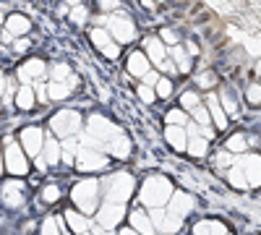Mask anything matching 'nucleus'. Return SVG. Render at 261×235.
<instances>
[{"label": "nucleus", "mask_w": 261, "mask_h": 235, "mask_svg": "<svg viewBox=\"0 0 261 235\" xmlns=\"http://www.w3.org/2000/svg\"><path fill=\"white\" fill-rule=\"evenodd\" d=\"M172 183H170V178H165V175H149L146 180H144V186H141V194H139V199H141V204H146L149 209H162L170 199H172Z\"/></svg>", "instance_id": "obj_1"}, {"label": "nucleus", "mask_w": 261, "mask_h": 235, "mask_svg": "<svg viewBox=\"0 0 261 235\" xmlns=\"http://www.w3.org/2000/svg\"><path fill=\"white\" fill-rule=\"evenodd\" d=\"M97 196H99V183H97L94 178L81 180V183H76V186L71 188V199H73V204L79 206L81 215H92V212L99 209V206H97Z\"/></svg>", "instance_id": "obj_2"}, {"label": "nucleus", "mask_w": 261, "mask_h": 235, "mask_svg": "<svg viewBox=\"0 0 261 235\" xmlns=\"http://www.w3.org/2000/svg\"><path fill=\"white\" fill-rule=\"evenodd\" d=\"M107 32H110L113 42H118V45H130L136 39V24L125 13H113L110 21H107Z\"/></svg>", "instance_id": "obj_3"}, {"label": "nucleus", "mask_w": 261, "mask_h": 235, "mask_svg": "<svg viewBox=\"0 0 261 235\" xmlns=\"http://www.w3.org/2000/svg\"><path fill=\"white\" fill-rule=\"evenodd\" d=\"M134 186H136V180L130 173L120 170V173L110 175V180H107V201H118V204L128 201L134 196Z\"/></svg>", "instance_id": "obj_4"}, {"label": "nucleus", "mask_w": 261, "mask_h": 235, "mask_svg": "<svg viewBox=\"0 0 261 235\" xmlns=\"http://www.w3.org/2000/svg\"><path fill=\"white\" fill-rule=\"evenodd\" d=\"M50 131L55 136H73L81 131V113L79 110H60L50 118Z\"/></svg>", "instance_id": "obj_5"}, {"label": "nucleus", "mask_w": 261, "mask_h": 235, "mask_svg": "<svg viewBox=\"0 0 261 235\" xmlns=\"http://www.w3.org/2000/svg\"><path fill=\"white\" fill-rule=\"evenodd\" d=\"M6 170L11 175H27L29 173V165H27V152L21 149L18 141H13L11 136L6 139Z\"/></svg>", "instance_id": "obj_6"}, {"label": "nucleus", "mask_w": 261, "mask_h": 235, "mask_svg": "<svg viewBox=\"0 0 261 235\" xmlns=\"http://www.w3.org/2000/svg\"><path fill=\"white\" fill-rule=\"evenodd\" d=\"M107 165H110V160H107L102 152H97V149H79V162L76 167L81 170V173H102V170H107Z\"/></svg>", "instance_id": "obj_7"}, {"label": "nucleus", "mask_w": 261, "mask_h": 235, "mask_svg": "<svg viewBox=\"0 0 261 235\" xmlns=\"http://www.w3.org/2000/svg\"><path fill=\"white\" fill-rule=\"evenodd\" d=\"M125 217V206L118 204V201H107L97 209V225H102L105 230H113L120 225V220Z\"/></svg>", "instance_id": "obj_8"}, {"label": "nucleus", "mask_w": 261, "mask_h": 235, "mask_svg": "<svg viewBox=\"0 0 261 235\" xmlns=\"http://www.w3.org/2000/svg\"><path fill=\"white\" fill-rule=\"evenodd\" d=\"M18 144H21V149H24L27 154H32V157H39V152L45 149V134H42V128H37V125H29V128H24V131H21V136H18Z\"/></svg>", "instance_id": "obj_9"}, {"label": "nucleus", "mask_w": 261, "mask_h": 235, "mask_svg": "<svg viewBox=\"0 0 261 235\" xmlns=\"http://www.w3.org/2000/svg\"><path fill=\"white\" fill-rule=\"evenodd\" d=\"M196 209V199H193V194H188V191H175L172 194V199L167 201V212L172 217H188L191 212Z\"/></svg>", "instance_id": "obj_10"}, {"label": "nucleus", "mask_w": 261, "mask_h": 235, "mask_svg": "<svg viewBox=\"0 0 261 235\" xmlns=\"http://www.w3.org/2000/svg\"><path fill=\"white\" fill-rule=\"evenodd\" d=\"M235 165L243 170L251 188H261V154H243Z\"/></svg>", "instance_id": "obj_11"}, {"label": "nucleus", "mask_w": 261, "mask_h": 235, "mask_svg": "<svg viewBox=\"0 0 261 235\" xmlns=\"http://www.w3.org/2000/svg\"><path fill=\"white\" fill-rule=\"evenodd\" d=\"M125 71H128V76L144 79V76L151 71V63H149L146 53H144V50H130L128 58H125Z\"/></svg>", "instance_id": "obj_12"}, {"label": "nucleus", "mask_w": 261, "mask_h": 235, "mask_svg": "<svg viewBox=\"0 0 261 235\" xmlns=\"http://www.w3.org/2000/svg\"><path fill=\"white\" fill-rule=\"evenodd\" d=\"M144 53H146L151 66H157V68L167 60V45H165L160 37H146L144 39Z\"/></svg>", "instance_id": "obj_13"}, {"label": "nucleus", "mask_w": 261, "mask_h": 235, "mask_svg": "<svg viewBox=\"0 0 261 235\" xmlns=\"http://www.w3.org/2000/svg\"><path fill=\"white\" fill-rule=\"evenodd\" d=\"M128 222H130V227H134L139 235H157V227L151 225L149 212H144V209H134V212H130Z\"/></svg>", "instance_id": "obj_14"}, {"label": "nucleus", "mask_w": 261, "mask_h": 235, "mask_svg": "<svg viewBox=\"0 0 261 235\" xmlns=\"http://www.w3.org/2000/svg\"><path fill=\"white\" fill-rule=\"evenodd\" d=\"M45 76V63L39 58H29L24 66L18 68V79L24 81V87H32V79H42Z\"/></svg>", "instance_id": "obj_15"}, {"label": "nucleus", "mask_w": 261, "mask_h": 235, "mask_svg": "<svg viewBox=\"0 0 261 235\" xmlns=\"http://www.w3.org/2000/svg\"><path fill=\"white\" fill-rule=\"evenodd\" d=\"M206 110H209V115H212V125L217 128V131H225V128L230 125V120H227V113L222 110L220 99H217L214 94H209V97H206Z\"/></svg>", "instance_id": "obj_16"}, {"label": "nucleus", "mask_w": 261, "mask_h": 235, "mask_svg": "<svg viewBox=\"0 0 261 235\" xmlns=\"http://www.w3.org/2000/svg\"><path fill=\"white\" fill-rule=\"evenodd\" d=\"M165 141L175 149V152H186V149H188V134H186V128L167 125L165 128Z\"/></svg>", "instance_id": "obj_17"}, {"label": "nucleus", "mask_w": 261, "mask_h": 235, "mask_svg": "<svg viewBox=\"0 0 261 235\" xmlns=\"http://www.w3.org/2000/svg\"><path fill=\"white\" fill-rule=\"evenodd\" d=\"M32 29V21L27 16H21V13H11L6 16V32L16 39V37H24L27 32Z\"/></svg>", "instance_id": "obj_18"}, {"label": "nucleus", "mask_w": 261, "mask_h": 235, "mask_svg": "<svg viewBox=\"0 0 261 235\" xmlns=\"http://www.w3.org/2000/svg\"><path fill=\"white\" fill-rule=\"evenodd\" d=\"M107 152H110L113 157H118V160H125L128 154H130V139L123 134V131H118L110 141H107Z\"/></svg>", "instance_id": "obj_19"}, {"label": "nucleus", "mask_w": 261, "mask_h": 235, "mask_svg": "<svg viewBox=\"0 0 261 235\" xmlns=\"http://www.w3.org/2000/svg\"><path fill=\"white\" fill-rule=\"evenodd\" d=\"M193 235H230L227 225L220 220H199L193 225Z\"/></svg>", "instance_id": "obj_20"}, {"label": "nucleus", "mask_w": 261, "mask_h": 235, "mask_svg": "<svg viewBox=\"0 0 261 235\" xmlns=\"http://www.w3.org/2000/svg\"><path fill=\"white\" fill-rule=\"evenodd\" d=\"M63 220L68 222V227H71V232H76V235H84V232H89V220H86V215H81L79 209H68L63 215Z\"/></svg>", "instance_id": "obj_21"}, {"label": "nucleus", "mask_w": 261, "mask_h": 235, "mask_svg": "<svg viewBox=\"0 0 261 235\" xmlns=\"http://www.w3.org/2000/svg\"><path fill=\"white\" fill-rule=\"evenodd\" d=\"M172 63H175V71L178 73H191L193 71V58L188 55V50L183 45L172 47Z\"/></svg>", "instance_id": "obj_22"}, {"label": "nucleus", "mask_w": 261, "mask_h": 235, "mask_svg": "<svg viewBox=\"0 0 261 235\" xmlns=\"http://www.w3.org/2000/svg\"><path fill=\"white\" fill-rule=\"evenodd\" d=\"M248 136L246 134H241V131H238V134H232V136H227V141H225V149H227V152L230 154H248Z\"/></svg>", "instance_id": "obj_23"}, {"label": "nucleus", "mask_w": 261, "mask_h": 235, "mask_svg": "<svg viewBox=\"0 0 261 235\" xmlns=\"http://www.w3.org/2000/svg\"><path fill=\"white\" fill-rule=\"evenodd\" d=\"M186 152L193 160H204L209 154V141L204 136H188V149H186Z\"/></svg>", "instance_id": "obj_24"}, {"label": "nucleus", "mask_w": 261, "mask_h": 235, "mask_svg": "<svg viewBox=\"0 0 261 235\" xmlns=\"http://www.w3.org/2000/svg\"><path fill=\"white\" fill-rule=\"evenodd\" d=\"M60 149H63V146H60V141L50 134V136L45 139V149H42V152H45V162H47V165H53V167H55V165L60 162V157H63Z\"/></svg>", "instance_id": "obj_25"}, {"label": "nucleus", "mask_w": 261, "mask_h": 235, "mask_svg": "<svg viewBox=\"0 0 261 235\" xmlns=\"http://www.w3.org/2000/svg\"><path fill=\"white\" fill-rule=\"evenodd\" d=\"M3 201L8 206H21L24 204V188H21V183H8L3 188Z\"/></svg>", "instance_id": "obj_26"}, {"label": "nucleus", "mask_w": 261, "mask_h": 235, "mask_svg": "<svg viewBox=\"0 0 261 235\" xmlns=\"http://www.w3.org/2000/svg\"><path fill=\"white\" fill-rule=\"evenodd\" d=\"M217 84H220V76H217L212 68L199 71V76H196V89H199V92H212Z\"/></svg>", "instance_id": "obj_27"}, {"label": "nucleus", "mask_w": 261, "mask_h": 235, "mask_svg": "<svg viewBox=\"0 0 261 235\" xmlns=\"http://www.w3.org/2000/svg\"><path fill=\"white\" fill-rule=\"evenodd\" d=\"M16 105H18V110H32L34 105H37V94L32 87H21L16 92Z\"/></svg>", "instance_id": "obj_28"}, {"label": "nucleus", "mask_w": 261, "mask_h": 235, "mask_svg": "<svg viewBox=\"0 0 261 235\" xmlns=\"http://www.w3.org/2000/svg\"><path fill=\"white\" fill-rule=\"evenodd\" d=\"M89 39H92V45H94L99 53L113 42V37H110V32H107V27H94V29L89 32Z\"/></svg>", "instance_id": "obj_29"}, {"label": "nucleus", "mask_w": 261, "mask_h": 235, "mask_svg": "<svg viewBox=\"0 0 261 235\" xmlns=\"http://www.w3.org/2000/svg\"><path fill=\"white\" fill-rule=\"evenodd\" d=\"M73 89L68 87V84H60V81H50L47 84V99L50 102H60V99H65Z\"/></svg>", "instance_id": "obj_30"}, {"label": "nucleus", "mask_w": 261, "mask_h": 235, "mask_svg": "<svg viewBox=\"0 0 261 235\" xmlns=\"http://www.w3.org/2000/svg\"><path fill=\"white\" fill-rule=\"evenodd\" d=\"M180 108H183L186 113H193L196 108H201V94H199V89L183 92V94H180Z\"/></svg>", "instance_id": "obj_31"}, {"label": "nucleus", "mask_w": 261, "mask_h": 235, "mask_svg": "<svg viewBox=\"0 0 261 235\" xmlns=\"http://www.w3.org/2000/svg\"><path fill=\"white\" fill-rule=\"evenodd\" d=\"M227 183H230L235 191H246V188H251L248 180H246V175H243V170L238 167V165H232V167L227 170Z\"/></svg>", "instance_id": "obj_32"}, {"label": "nucleus", "mask_w": 261, "mask_h": 235, "mask_svg": "<svg viewBox=\"0 0 261 235\" xmlns=\"http://www.w3.org/2000/svg\"><path fill=\"white\" fill-rule=\"evenodd\" d=\"M165 120H167V125H180V128H186V125L191 123V120H188V113H186L183 108H175V110H170Z\"/></svg>", "instance_id": "obj_33"}, {"label": "nucleus", "mask_w": 261, "mask_h": 235, "mask_svg": "<svg viewBox=\"0 0 261 235\" xmlns=\"http://www.w3.org/2000/svg\"><path fill=\"white\" fill-rule=\"evenodd\" d=\"M246 102L251 105V108H261V84L253 81L246 87Z\"/></svg>", "instance_id": "obj_34"}, {"label": "nucleus", "mask_w": 261, "mask_h": 235, "mask_svg": "<svg viewBox=\"0 0 261 235\" xmlns=\"http://www.w3.org/2000/svg\"><path fill=\"white\" fill-rule=\"evenodd\" d=\"M86 18H89V8H86V6H76V8L68 11V21L76 24V27H84Z\"/></svg>", "instance_id": "obj_35"}, {"label": "nucleus", "mask_w": 261, "mask_h": 235, "mask_svg": "<svg viewBox=\"0 0 261 235\" xmlns=\"http://www.w3.org/2000/svg\"><path fill=\"white\" fill-rule=\"evenodd\" d=\"M220 102H222V110L227 115H238V102H235V97L227 89H220Z\"/></svg>", "instance_id": "obj_36"}, {"label": "nucleus", "mask_w": 261, "mask_h": 235, "mask_svg": "<svg viewBox=\"0 0 261 235\" xmlns=\"http://www.w3.org/2000/svg\"><path fill=\"white\" fill-rule=\"evenodd\" d=\"M191 115H193V123L199 125V128H209V125H212V115H209V110H206V105L196 108Z\"/></svg>", "instance_id": "obj_37"}, {"label": "nucleus", "mask_w": 261, "mask_h": 235, "mask_svg": "<svg viewBox=\"0 0 261 235\" xmlns=\"http://www.w3.org/2000/svg\"><path fill=\"white\" fill-rule=\"evenodd\" d=\"M160 39L165 42L167 47H178V45H180V37H178V32H175V29H170V27H165V29L160 32Z\"/></svg>", "instance_id": "obj_38"}, {"label": "nucleus", "mask_w": 261, "mask_h": 235, "mask_svg": "<svg viewBox=\"0 0 261 235\" xmlns=\"http://www.w3.org/2000/svg\"><path fill=\"white\" fill-rule=\"evenodd\" d=\"M136 94H139V99H141L144 105L157 102V92L151 89V87H146V84H139V87H136Z\"/></svg>", "instance_id": "obj_39"}, {"label": "nucleus", "mask_w": 261, "mask_h": 235, "mask_svg": "<svg viewBox=\"0 0 261 235\" xmlns=\"http://www.w3.org/2000/svg\"><path fill=\"white\" fill-rule=\"evenodd\" d=\"M68 79H71V66H68V63H58V66L53 68V81L65 84Z\"/></svg>", "instance_id": "obj_40"}, {"label": "nucleus", "mask_w": 261, "mask_h": 235, "mask_svg": "<svg viewBox=\"0 0 261 235\" xmlns=\"http://www.w3.org/2000/svg\"><path fill=\"white\" fill-rule=\"evenodd\" d=\"M154 92H157V97H162V99H170V97H172V81H170L167 76H162V79L157 81Z\"/></svg>", "instance_id": "obj_41"}, {"label": "nucleus", "mask_w": 261, "mask_h": 235, "mask_svg": "<svg viewBox=\"0 0 261 235\" xmlns=\"http://www.w3.org/2000/svg\"><path fill=\"white\" fill-rule=\"evenodd\" d=\"M230 165H235V160H232V154L227 152V149H222V152L214 154V167H217V170H225V167H230Z\"/></svg>", "instance_id": "obj_42"}, {"label": "nucleus", "mask_w": 261, "mask_h": 235, "mask_svg": "<svg viewBox=\"0 0 261 235\" xmlns=\"http://www.w3.org/2000/svg\"><path fill=\"white\" fill-rule=\"evenodd\" d=\"M42 199H45L47 204H55V201L60 199V186L47 183V186H45V191H42Z\"/></svg>", "instance_id": "obj_43"}, {"label": "nucleus", "mask_w": 261, "mask_h": 235, "mask_svg": "<svg viewBox=\"0 0 261 235\" xmlns=\"http://www.w3.org/2000/svg\"><path fill=\"white\" fill-rule=\"evenodd\" d=\"M42 235H60V227H58V217H47L42 222Z\"/></svg>", "instance_id": "obj_44"}, {"label": "nucleus", "mask_w": 261, "mask_h": 235, "mask_svg": "<svg viewBox=\"0 0 261 235\" xmlns=\"http://www.w3.org/2000/svg\"><path fill=\"white\" fill-rule=\"evenodd\" d=\"M102 55H105L107 60H118V58H120V45H118V42H110V45L102 50Z\"/></svg>", "instance_id": "obj_45"}, {"label": "nucleus", "mask_w": 261, "mask_h": 235, "mask_svg": "<svg viewBox=\"0 0 261 235\" xmlns=\"http://www.w3.org/2000/svg\"><path fill=\"white\" fill-rule=\"evenodd\" d=\"M160 79H162V76H160L157 71H149V73H146V76L141 79V84H146V87H151V89H154V87H157V81H160Z\"/></svg>", "instance_id": "obj_46"}, {"label": "nucleus", "mask_w": 261, "mask_h": 235, "mask_svg": "<svg viewBox=\"0 0 261 235\" xmlns=\"http://www.w3.org/2000/svg\"><path fill=\"white\" fill-rule=\"evenodd\" d=\"M97 6H99L102 11H115V8L120 6V0H97Z\"/></svg>", "instance_id": "obj_47"}, {"label": "nucleus", "mask_w": 261, "mask_h": 235, "mask_svg": "<svg viewBox=\"0 0 261 235\" xmlns=\"http://www.w3.org/2000/svg\"><path fill=\"white\" fill-rule=\"evenodd\" d=\"M29 45H32V39H13V50L16 53H24Z\"/></svg>", "instance_id": "obj_48"}, {"label": "nucleus", "mask_w": 261, "mask_h": 235, "mask_svg": "<svg viewBox=\"0 0 261 235\" xmlns=\"http://www.w3.org/2000/svg\"><path fill=\"white\" fill-rule=\"evenodd\" d=\"M34 94H37V99H42V105L47 102V87H42V84H37V87H34Z\"/></svg>", "instance_id": "obj_49"}, {"label": "nucleus", "mask_w": 261, "mask_h": 235, "mask_svg": "<svg viewBox=\"0 0 261 235\" xmlns=\"http://www.w3.org/2000/svg\"><path fill=\"white\" fill-rule=\"evenodd\" d=\"M92 232L94 235H113V230H105L102 225H92Z\"/></svg>", "instance_id": "obj_50"}, {"label": "nucleus", "mask_w": 261, "mask_h": 235, "mask_svg": "<svg viewBox=\"0 0 261 235\" xmlns=\"http://www.w3.org/2000/svg\"><path fill=\"white\" fill-rule=\"evenodd\" d=\"M188 55H191V58L199 55V45H196V42H188Z\"/></svg>", "instance_id": "obj_51"}, {"label": "nucleus", "mask_w": 261, "mask_h": 235, "mask_svg": "<svg viewBox=\"0 0 261 235\" xmlns=\"http://www.w3.org/2000/svg\"><path fill=\"white\" fill-rule=\"evenodd\" d=\"M141 6H144L146 11H157V3H154V0H141Z\"/></svg>", "instance_id": "obj_52"}, {"label": "nucleus", "mask_w": 261, "mask_h": 235, "mask_svg": "<svg viewBox=\"0 0 261 235\" xmlns=\"http://www.w3.org/2000/svg\"><path fill=\"white\" fill-rule=\"evenodd\" d=\"M63 3L68 8H76V6H84V0H63Z\"/></svg>", "instance_id": "obj_53"}, {"label": "nucleus", "mask_w": 261, "mask_h": 235, "mask_svg": "<svg viewBox=\"0 0 261 235\" xmlns=\"http://www.w3.org/2000/svg\"><path fill=\"white\" fill-rule=\"evenodd\" d=\"M118 235H139V232H136V230H134V227H123V230H120V232H118Z\"/></svg>", "instance_id": "obj_54"}, {"label": "nucleus", "mask_w": 261, "mask_h": 235, "mask_svg": "<svg viewBox=\"0 0 261 235\" xmlns=\"http://www.w3.org/2000/svg\"><path fill=\"white\" fill-rule=\"evenodd\" d=\"M3 92H6V73L0 71V94H3Z\"/></svg>", "instance_id": "obj_55"}, {"label": "nucleus", "mask_w": 261, "mask_h": 235, "mask_svg": "<svg viewBox=\"0 0 261 235\" xmlns=\"http://www.w3.org/2000/svg\"><path fill=\"white\" fill-rule=\"evenodd\" d=\"M3 170H6V165H3V157H0V175H3Z\"/></svg>", "instance_id": "obj_56"}, {"label": "nucleus", "mask_w": 261, "mask_h": 235, "mask_svg": "<svg viewBox=\"0 0 261 235\" xmlns=\"http://www.w3.org/2000/svg\"><path fill=\"white\" fill-rule=\"evenodd\" d=\"M256 73H258V76H261V60H258V63H256Z\"/></svg>", "instance_id": "obj_57"}, {"label": "nucleus", "mask_w": 261, "mask_h": 235, "mask_svg": "<svg viewBox=\"0 0 261 235\" xmlns=\"http://www.w3.org/2000/svg\"><path fill=\"white\" fill-rule=\"evenodd\" d=\"M154 3H157V6H160V3H167V0H154Z\"/></svg>", "instance_id": "obj_58"}, {"label": "nucleus", "mask_w": 261, "mask_h": 235, "mask_svg": "<svg viewBox=\"0 0 261 235\" xmlns=\"http://www.w3.org/2000/svg\"><path fill=\"white\" fill-rule=\"evenodd\" d=\"M84 235H94V232H84Z\"/></svg>", "instance_id": "obj_59"}]
</instances>
